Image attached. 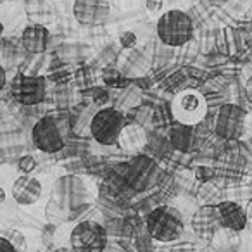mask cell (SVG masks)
Segmentation results:
<instances>
[{
	"mask_svg": "<svg viewBox=\"0 0 252 252\" xmlns=\"http://www.w3.org/2000/svg\"><path fill=\"white\" fill-rule=\"evenodd\" d=\"M5 200V192H4V189H0V204L4 202Z\"/></svg>",
	"mask_w": 252,
	"mask_h": 252,
	"instance_id": "34",
	"label": "cell"
},
{
	"mask_svg": "<svg viewBox=\"0 0 252 252\" xmlns=\"http://www.w3.org/2000/svg\"><path fill=\"white\" fill-rule=\"evenodd\" d=\"M211 4H214V5H223V4H226L228 0H209Z\"/></svg>",
	"mask_w": 252,
	"mask_h": 252,
	"instance_id": "32",
	"label": "cell"
},
{
	"mask_svg": "<svg viewBox=\"0 0 252 252\" xmlns=\"http://www.w3.org/2000/svg\"><path fill=\"white\" fill-rule=\"evenodd\" d=\"M45 218H47V221L52 224H63V223H66V221H69L67 214L64 213L57 204H54L52 200H49V204H47Z\"/></svg>",
	"mask_w": 252,
	"mask_h": 252,
	"instance_id": "19",
	"label": "cell"
},
{
	"mask_svg": "<svg viewBox=\"0 0 252 252\" xmlns=\"http://www.w3.org/2000/svg\"><path fill=\"white\" fill-rule=\"evenodd\" d=\"M32 142L40 152L45 154H56L63 151L64 137L56 119L50 116L40 118L32 130Z\"/></svg>",
	"mask_w": 252,
	"mask_h": 252,
	"instance_id": "9",
	"label": "cell"
},
{
	"mask_svg": "<svg viewBox=\"0 0 252 252\" xmlns=\"http://www.w3.org/2000/svg\"><path fill=\"white\" fill-rule=\"evenodd\" d=\"M18 169L23 173V175H32L36 169V161L33 156H23L18 161Z\"/></svg>",
	"mask_w": 252,
	"mask_h": 252,
	"instance_id": "22",
	"label": "cell"
},
{
	"mask_svg": "<svg viewBox=\"0 0 252 252\" xmlns=\"http://www.w3.org/2000/svg\"><path fill=\"white\" fill-rule=\"evenodd\" d=\"M2 237H5L9 242H11L12 247L16 249V252H25L26 251V240H25V237H23L21 231L11 230L7 235H2Z\"/></svg>",
	"mask_w": 252,
	"mask_h": 252,
	"instance_id": "21",
	"label": "cell"
},
{
	"mask_svg": "<svg viewBox=\"0 0 252 252\" xmlns=\"http://www.w3.org/2000/svg\"><path fill=\"white\" fill-rule=\"evenodd\" d=\"M218 213H220L221 228H228L240 233L247 226V213L238 202L233 200H223V202L216 204Z\"/></svg>",
	"mask_w": 252,
	"mask_h": 252,
	"instance_id": "14",
	"label": "cell"
},
{
	"mask_svg": "<svg viewBox=\"0 0 252 252\" xmlns=\"http://www.w3.org/2000/svg\"><path fill=\"white\" fill-rule=\"evenodd\" d=\"M107 98H109V95H107V92H105V90H102V88L95 90L94 100H95V104H97V105H102L105 100H107Z\"/></svg>",
	"mask_w": 252,
	"mask_h": 252,
	"instance_id": "27",
	"label": "cell"
},
{
	"mask_svg": "<svg viewBox=\"0 0 252 252\" xmlns=\"http://www.w3.org/2000/svg\"><path fill=\"white\" fill-rule=\"evenodd\" d=\"M123 149H140L145 144V133L138 125H126L119 137Z\"/></svg>",
	"mask_w": 252,
	"mask_h": 252,
	"instance_id": "18",
	"label": "cell"
},
{
	"mask_svg": "<svg viewBox=\"0 0 252 252\" xmlns=\"http://www.w3.org/2000/svg\"><path fill=\"white\" fill-rule=\"evenodd\" d=\"M73 16L81 26H102L111 16L109 0H74Z\"/></svg>",
	"mask_w": 252,
	"mask_h": 252,
	"instance_id": "11",
	"label": "cell"
},
{
	"mask_svg": "<svg viewBox=\"0 0 252 252\" xmlns=\"http://www.w3.org/2000/svg\"><path fill=\"white\" fill-rule=\"evenodd\" d=\"M168 140L175 151L190 152L197 144V126L183 125V123H171L168 130Z\"/></svg>",
	"mask_w": 252,
	"mask_h": 252,
	"instance_id": "15",
	"label": "cell"
},
{
	"mask_svg": "<svg viewBox=\"0 0 252 252\" xmlns=\"http://www.w3.org/2000/svg\"><path fill=\"white\" fill-rule=\"evenodd\" d=\"M87 185L76 175H64L57 178L50 192V200L57 204L69 220H74L80 216L81 211L87 209Z\"/></svg>",
	"mask_w": 252,
	"mask_h": 252,
	"instance_id": "1",
	"label": "cell"
},
{
	"mask_svg": "<svg viewBox=\"0 0 252 252\" xmlns=\"http://www.w3.org/2000/svg\"><path fill=\"white\" fill-rule=\"evenodd\" d=\"M50 43V32L43 25H30L21 35V45L28 54H42Z\"/></svg>",
	"mask_w": 252,
	"mask_h": 252,
	"instance_id": "16",
	"label": "cell"
},
{
	"mask_svg": "<svg viewBox=\"0 0 252 252\" xmlns=\"http://www.w3.org/2000/svg\"><path fill=\"white\" fill-rule=\"evenodd\" d=\"M11 95L23 105H38L45 100L47 81L43 76L18 74L12 80Z\"/></svg>",
	"mask_w": 252,
	"mask_h": 252,
	"instance_id": "10",
	"label": "cell"
},
{
	"mask_svg": "<svg viewBox=\"0 0 252 252\" xmlns=\"http://www.w3.org/2000/svg\"><path fill=\"white\" fill-rule=\"evenodd\" d=\"M195 178L202 183L209 182V180L214 178V169L209 168V166H199V168L195 169Z\"/></svg>",
	"mask_w": 252,
	"mask_h": 252,
	"instance_id": "25",
	"label": "cell"
},
{
	"mask_svg": "<svg viewBox=\"0 0 252 252\" xmlns=\"http://www.w3.org/2000/svg\"><path fill=\"white\" fill-rule=\"evenodd\" d=\"M2 33H4V25L0 23V36H2Z\"/></svg>",
	"mask_w": 252,
	"mask_h": 252,
	"instance_id": "36",
	"label": "cell"
},
{
	"mask_svg": "<svg viewBox=\"0 0 252 252\" xmlns=\"http://www.w3.org/2000/svg\"><path fill=\"white\" fill-rule=\"evenodd\" d=\"M220 228H221V221H220V213H218V206L207 204V206H200L193 213L192 230L197 237L204 238V240H209Z\"/></svg>",
	"mask_w": 252,
	"mask_h": 252,
	"instance_id": "12",
	"label": "cell"
},
{
	"mask_svg": "<svg viewBox=\"0 0 252 252\" xmlns=\"http://www.w3.org/2000/svg\"><path fill=\"white\" fill-rule=\"evenodd\" d=\"M137 42H138V38L133 32H123L121 35H119V45L126 50L133 49V47L137 45Z\"/></svg>",
	"mask_w": 252,
	"mask_h": 252,
	"instance_id": "24",
	"label": "cell"
},
{
	"mask_svg": "<svg viewBox=\"0 0 252 252\" xmlns=\"http://www.w3.org/2000/svg\"><path fill=\"white\" fill-rule=\"evenodd\" d=\"M102 252H121V251H118V249H114V247H109V245H107V247H105Z\"/></svg>",
	"mask_w": 252,
	"mask_h": 252,
	"instance_id": "33",
	"label": "cell"
},
{
	"mask_svg": "<svg viewBox=\"0 0 252 252\" xmlns=\"http://www.w3.org/2000/svg\"><path fill=\"white\" fill-rule=\"evenodd\" d=\"M245 95H247V100L251 102L252 105V76L247 80V85H245Z\"/></svg>",
	"mask_w": 252,
	"mask_h": 252,
	"instance_id": "29",
	"label": "cell"
},
{
	"mask_svg": "<svg viewBox=\"0 0 252 252\" xmlns=\"http://www.w3.org/2000/svg\"><path fill=\"white\" fill-rule=\"evenodd\" d=\"M145 7H147L149 12L156 14V12L162 11V7H164V2H162V0H145Z\"/></svg>",
	"mask_w": 252,
	"mask_h": 252,
	"instance_id": "26",
	"label": "cell"
},
{
	"mask_svg": "<svg viewBox=\"0 0 252 252\" xmlns=\"http://www.w3.org/2000/svg\"><path fill=\"white\" fill-rule=\"evenodd\" d=\"M5 81H7V76H5V69L2 67V64H0V92H2V88L5 87Z\"/></svg>",
	"mask_w": 252,
	"mask_h": 252,
	"instance_id": "30",
	"label": "cell"
},
{
	"mask_svg": "<svg viewBox=\"0 0 252 252\" xmlns=\"http://www.w3.org/2000/svg\"><path fill=\"white\" fill-rule=\"evenodd\" d=\"M247 111L237 104L221 105L214 121V131L223 140H238L247 128Z\"/></svg>",
	"mask_w": 252,
	"mask_h": 252,
	"instance_id": "8",
	"label": "cell"
},
{
	"mask_svg": "<svg viewBox=\"0 0 252 252\" xmlns=\"http://www.w3.org/2000/svg\"><path fill=\"white\" fill-rule=\"evenodd\" d=\"M11 193L19 206H32L42 197V183L32 175H21L12 183Z\"/></svg>",
	"mask_w": 252,
	"mask_h": 252,
	"instance_id": "13",
	"label": "cell"
},
{
	"mask_svg": "<svg viewBox=\"0 0 252 252\" xmlns=\"http://www.w3.org/2000/svg\"><path fill=\"white\" fill-rule=\"evenodd\" d=\"M69 242L74 252H102L109 244V235L97 221H80L71 230Z\"/></svg>",
	"mask_w": 252,
	"mask_h": 252,
	"instance_id": "6",
	"label": "cell"
},
{
	"mask_svg": "<svg viewBox=\"0 0 252 252\" xmlns=\"http://www.w3.org/2000/svg\"><path fill=\"white\" fill-rule=\"evenodd\" d=\"M0 252H16V249L12 247V244L5 237L0 235Z\"/></svg>",
	"mask_w": 252,
	"mask_h": 252,
	"instance_id": "28",
	"label": "cell"
},
{
	"mask_svg": "<svg viewBox=\"0 0 252 252\" xmlns=\"http://www.w3.org/2000/svg\"><path fill=\"white\" fill-rule=\"evenodd\" d=\"M125 116L112 107H102L92 116L90 133L95 142L102 145H114L119 142L121 131L125 130Z\"/></svg>",
	"mask_w": 252,
	"mask_h": 252,
	"instance_id": "4",
	"label": "cell"
},
{
	"mask_svg": "<svg viewBox=\"0 0 252 252\" xmlns=\"http://www.w3.org/2000/svg\"><path fill=\"white\" fill-rule=\"evenodd\" d=\"M159 168L156 161L149 156H135L133 159L126 162L125 182L126 187L133 193H142L145 190L152 189L159 180Z\"/></svg>",
	"mask_w": 252,
	"mask_h": 252,
	"instance_id": "5",
	"label": "cell"
},
{
	"mask_svg": "<svg viewBox=\"0 0 252 252\" xmlns=\"http://www.w3.org/2000/svg\"><path fill=\"white\" fill-rule=\"evenodd\" d=\"M54 252H74L73 249H66V247H63V249H57V251H54Z\"/></svg>",
	"mask_w": 252,
	"mask_h": 252,
	"instance_id": "35",
	"label": "cell"
},
{
	"mask_svg": "<svg viewBox=\"0 0 252 252\" xmlns=\"http://www.w3.org/2000/svg\"><path fill=\"white\" fill-rule=\"evenodd\" d=\"M169 252H193V251L189 247V245H178V247L171 249V251H169Z\"/></svg>",
	"mask_w": 252,
	"mask_h": 252,
	"instance_id": "31",
	"label": "cell"
},
{
	"mask_svg": "<svg viewBox=\"0 0 252 252\" xmlns=\"http://www.w3.org/2000/svg\"><path fill=\"white\" fill-rule=\"evenodd\" d=\"M140 233L137 235V240H135L137 252H152V237L149 235V231L145 235H140Z\"/></svg>",
	"mask_w": 252,
	"mask_h": 252,
	"instance_id": "23",
	"label": "cell"
},
{
	"mask_svg": "<svg viewBox=\"0 0 252 252\" xmlns=\"http://www.w3.org/2000/svg\"><path fill=\"white\" fill-rule=\"evenodd\" d=\"M145 228L152 240L169 244V242L178 240L185 231L183 216L176 207L173 206H158L149 211L145 218Z\"/></svg>",
	"mask_w": 252,
	"mask_h": 252,
	"instance_id": "2",
	"label": "cell"
},
{
	"mask_svg": "<svg viewBox=\"0 0 252 252\" xmlns=\"http://www.w3.org/2000/svg\"><path fill=\"white\" fill-rule=\"evenodd\" d=\"M158 36L168 47H182L192 40L193 21L187 12L180 9L168 11L158 19Z\"/></svg>",
	"mask_w": 252,
	"mask_h": 252,
	"instance_id": "3",
	"label": "cell"
},
{
	"mask_svg": "<svg viewBox=\"0 0 252 252\" xmlns=\"http://www.w3.org/2000/svg\"><path fill=\"white\" fill-rule=\"evenodd\" d=\"M209 245L214 252H238V249H240V235H238V231L220 228L209 238Z\"/></svg>",
	"mask_w": 252,
	"mask_h": 252,
	"instance_id": "17",
	"label": "cell"
},
{
	"mask_svg": "<svg viewBox=\"0 0 252 252\" xmlns=\"http://www.w3.org/2000/svg\"><path fill=\"white\" fill-rule=\"evenodd\" d=\"M173 118L175 121L183 123V125L197 126L204 119L207 112L206 98L195 90H183L173 100L171 105Z\"/></svg>",
	"mask_w": 252,
	"mask_h": 252,
	"instance_id": "7",
	"label": "cell"
},
{
	"mask_svg": "<svg viewBox=\"0 0 252 252\" xmlns=\"http://www.w3.org/2000/svg\"><path fill=\"white\" fill-rule=\"evenodd\" d=\"M102 81L107 87H125V83H121V81H125L123 80V74L118 69H114V67H105L102 71Z\"/></svg>",
	"mask_w": 252,
	"mask_h": 252,
	"instance_id": "20",
	"label": "cell"
}]
</instances>
